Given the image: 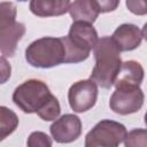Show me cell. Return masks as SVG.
I'll return each instance as SVG.
<instances>
[{
	"instance_id": "obj_1",
	"label": "cell",
	"mask_w": 147,
	"mask_h": 147,
	"mask_svg": "<svg viewBox=\"0 0 147 147\" xmlns=\"http://www.w3.org/2000/svg\"><path fill=\"white\" fill-rule=\"evenodd\" d=\"M95 64L90 78L102 88H110L122 65L121 51L111 37L100 38L94 48Z\"/></svg>"
},
{
	"instance_id": "obj_2",
	"label": "cell",
	"mask_w": 147,
	"mask_h": 147,
	"mask_svg": "<svg viewBox=\"0 0 147 147\" xmlns=\"http://www.w3.org/2000/svg\"><path fill=\"white\" fill-rule=\"evenodd\" d=\"M65 45L63 38L42 37L32 41L25 49L26 62L34 68H53L65 61Z\"/></svg>"
},
{
	"instance_id": "obj_3",
	"label": "cell",
	"mask_w": 147,
	"mask_h": 147,
	"mask_svg": "<svg viewBox=\"0 0 147 147\" xmlns=\"http://www.w3.org/2000/svg\"><path fill=\"white\" fill-rule=\"evenodd\" d=\"M52 95L46 83L39 79H29L15 88L13 101L23 113L33 114L38 113Z\"/></svg>"
},
{
	"instance_id": "obj_4",
	"label": "cell",
	"mask_w": 147,
	"mask_h": 147,
	"mask_svg": "<svg viewBox=\"0 0 147 147\" xmlns=\"http://www.w3.org/2000/svg\"><path fill=\"white\" fill-rule=\"evenodd\" d=\"M127 136L126 127L116 121L102 119L85 137L86 147H116L124 142Z\"/></svg>"
},
{
	"instance_id": "obj_5",
	"label": "cell",
	"mask_w": 147,
	"mask_h": 147,
	"mask_svg": "<svg viewBox=\"0 0 147 147\" xmlns=\"http://www.w3.org/2000/svg\"><path fill=\"white\" fill-rule=\"evenodd\" d=\"M144 92L140 86L118 87L110 96V109L119 115H129L137 113L144 105Z\"/></svg>"
},
{
	"instance_id": "obj_6",
	"label": "cell",
	"mask_w": 147,
	"mask_h": 147,
	"mask_svg": "<svg viewBox=\"0 0 147 147\" xmlns=\"http://www.w3.org/2000/svg\"><path fill=\"white\" fill-rule=\"evenodd\" d=\"M98 99V84L90 79L74 83L68 91V101L75 113H85L94 107Z\"/></svg>"
},
{
	"instance_id": "obj_7",
	"label": "cell",
	"mask_w": 147,
	"mask_h": 147,
	"mask_svg": "<svg viewBox=\"0 0 147 147\" xmlns=\"http://www.w3.org/2000/svg\"><path fill=\"white\" fill-rule=\"evenodd\" d=\"M49 131L56 142H72L82 134V121L74 114H64L54 121L49 127Z\"/></svg>"
},
{
	"instance_id": "obj_8",
	"label": "cell",
	"mask_w": 147,
	"mask_h": 147,
	"mask_svg": "<svg viewBox=\"0 0 147 147\" xmlns=\"http://www.w3.org/2000/svg\"><path fill=\"white\" fill-rule=\"evenodd\" d=\"M67 38L74 46L88 53H91L99 40L93 24L82 21H74V23L70 25Z\"/></svg>"
},
{
	"instance_id": "obj_9",
	"label": "cell",
	"mask_w": 147,
	"mask_h": 147,
	"mask_svg": "<svg viewBox=\"0 0 147 147\" xmlns=\"http://www.w3.org/2000/svg\"><path fill=\"white\" fill-rule=\"evenodd\" d=\"M25 33V25L20 22L0 23V52L2 56H13L17 42Z\"/></svg>"
},
{
	"instance_id": "obj_10",
	"label": "cell",
	"mask_w": 147,
	"mask_h": 147,
	"mask_svg": "<svg viewBox=\"0 0 147 147\" xmlns=\"http://www.w3.org/2000/svg\"><path fill=\"white\" fill-rule=\"evenodd\" d=\"M111 38L118 46L121 52H130L138 48L142 40L141 30L131 23H124L117 26Z\"/></svg>"
},
{
	"instance_id": "obj_11",
	"label": "cell",
	"mask_w": 147,
	"mask_h": 147,
	"mask_svg": "<svg viewBox=\"0 0 147 147\" xmlns=\"http://www.w3.org/2000/svg\"><path fill=\"white\" fill-rule=\"evenodd\" d=\"M145 71L142 65L133 60L123 62L121 69L115 79V87H124V86H140L144 80Z\"/></svg>"
},
{
	"instance_id": "obj_12",
	"label": "cell",
	"mask_w": 147,
	"mask_h": 147,
	"mask_svg": "<svg viewBox=\"0 0 147 147\" xmlns=\"http://www.w3.org/2000/svg\"><path fill=\"white\" fill-rule=\"evenodd\" d=\"M69 8L70 0H30V10L38 17L61 16Z\"/></svg>"
},
{
	"instance_id": "obj_13",
	"label": "cell",
	"mask_w": 147,
	"mask_h": 147,
	"mask_svg": "<svg viewBox=\"0 0 147 147\" xmlns=\"http://www.w3.org/2000/svg\"><path fill=\"white\" fill-rule=\"evenodd\" d=\"M69 14L74 21L94 23L100 11L94 0H75L69 8Z\"/></svg>"
},
{
	"instance_id": "obj_14",
	"label": "cell",
	"mask_w": 147,
	"mask_h": 147,
	"mask_svg": "<svg viewBox=\"0 0 147 147\" xmlns=\"http://www.w3.org/2000/svg\"><path fill=\"white\" fill-rule=\"evenodd\" d=\"M18 125L17 115L9 108L1 106L0 107V140H3L6 137L11 134Z\"/></svg>"
},
{
	"instance_id": "obj_15",
	"label": "cell",
	"mask_w": 147,
	"mask_h": 147,
	"mask_svg": "<svg viewBox=\"0 0 147 147\" xmlns=\"http://www.w3.org/2000/svg\"><path fill=\"white\" fill-rule=\"evenodd\" d=\"M60 113H61L60 102L54 95H52V98L46 102V105L37 114L42 121L49 122V121H55L60 116Z\"/></svg>"
},
{
	"instance_id": "obj_16",
	"label": "cell",
	"mask_w": 147,
	"mask_h": 147,
	"mask_svg": "<svg viewBox=\"0 0 147 147\" xmlns=\"http://www.w3.org/2000/svg\"><path fill=\"white\" fill-rule=\"evenodd\" d=\"M126 147L147 146V129H134L130 131L124 140Z\"/></svg>"
},
{
	"instance_id": "obj_17",
	"label": "cell",
	"mask_w": 147,
	"mask_h": 147,
	"mask_svg": "<svg viewBox=\"0 0 147 147\" xmlns=\"http://www.w3.org/2000/svg\"><path fill=\"white\" fill-rule=\"evenodd\" d=\"M53 144L52 139L44 132H40V131H34L32 132L29 138H28V141H26V145L29 147H37V146H40V147H51Z\"/></svg>"
},
{
	"instance_id": "obj_18",
	"label": "cell",
	"mask_w": 147,
	"mask_h": 147,
	"mask_svg": "<svg viewBox=\"0 0 147 147\" xmlns=\"http://www.w3.org/2000/svg\"><path fill=\"white\" fill-rule=\"evenodd\" d=\"M127 9L134 15H147V0H126Z\"/></svg>"
},
{
	"instance_id": "obj_19",
	"label": "cell",
	"mask_w": 147,
	"mask_h": 147,
	"mask_svg": "<svg viewBox=\"0 0 147 147\" xmlns=\"http://www.w3.org/2000/svg\"><path fill=\"white\" fill-rule=\"evenodd\" d=\"M121 0H94L100 13H109L117 9Z\"/></svg>"
},
{
	"instance_id": "obj_20",
	"label": "cell",
	"mask_w": 147,
	"mask_h": 147,
	"mask_svg": "<svg viewBox=\"0 0 147 147\" xmlns=\"http://www.w3.org/2000/svg\"><path fill=\"white\" fill-rule=\"evenodd\" d=\"M1 84H3L10 77V65L7 63L5 56L1 57Z\"/></svg>"
},
{
	"instance_id": "obj_21",
	"label": "cell",
	"mask_w": 147,
	"mask_h": 147,
	"mask_svg": "<svg viewBox=\"0 0 147 147\" xmlns=\"http://www.w3.org/2000/svg\"><path fill=\"white\" fill-rule=\"evenodd\" d=\"M141 33H142V38H145V39H146V41H147V23H145V24H144L142 30H141Z\"/></svg>"
},
{
	"instance_id": "obj_22",
	"label": "cell",
	"mask_w": 147,
	"mask_h": 147,
	"mask_svg": "<svg viewBox=\"0 0 147 147\" xmlns=\"http://www.w3.org/2000/svg\"><path fill=\"white\" fill-rule=\"evenodd\" d=\"M145 124L147 125V111H146V114H145Z\"/></svg>"
},
{
	"instance_id": "obj_23",
	"label": "cell",
	"mask_w": 147,
	"mask_h": 147,
	"mask_svg": "<svg viewBox=\"0 0 147 147\" xmlns=\"http://www.w3.org/2000/svg\"><path fill=\"white\" fill-rule=\"evenodd\" d=\"M21 1H24V0H21Z\"/></svg>"
}]
</instances>
